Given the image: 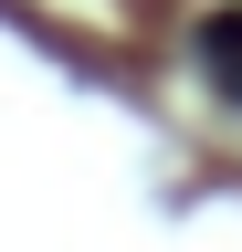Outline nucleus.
I'll return each mask as SVG.
<instances>
[{"mask_svg": "<svg viewBox=\"0 0 242 252\" xmlns=\"http://www.w3.org/2000/svg\"><path fill=\"white\" fill-rule=\"evenodd\" d=\"M200 63L221 74V94L242 105V21H210V32H200Z\"/></svg>", "mask_w": 242, "mask_h": 252, "instance_id": "f257e3e1", "label": "nucleus"}]
</instances>
